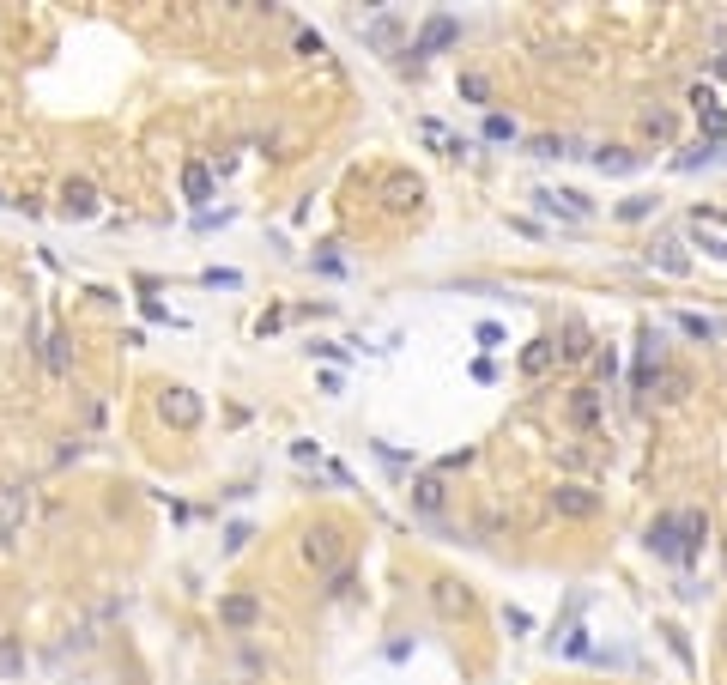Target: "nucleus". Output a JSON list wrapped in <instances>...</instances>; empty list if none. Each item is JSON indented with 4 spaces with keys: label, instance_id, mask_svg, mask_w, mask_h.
Masks as SVG:
<instances>
[{
    "label": "nucleus",
    "instance_id": "1",
    "mask_svg": "<svg viewBox=\"0 0 727 685\" xmlns=\"http://www.w3.org/2000/svg\"><path fill=\"white\" fill-rule=\"evenodd\" d=\"M461 37V24L448 19V13H437V19H424V31H419V43H412V55H437V49H448V43Z\"/></svg>",
    "mask_w": 727,
    "mask_h": 685
},
{
    "label": "nucleus",
    "instance_id": "17",
    "mask_svg": "<svg viewBox=\"0 0 727 685\" xmlns=\"http://www.w3.org/2000/svg\"><path fill=\"white\" fill-rule=\"evenodd\" d=\"M679 328H685L691 340H715V322H703V316H679Z\"/></svg>",
    "mask_w": 727,
    "mask_h": 685
},
{
    "label": "nucleus",
    "instance_id": "2",
    "mask_svg": "<svg viewBox=\"0 0 727 685\" xmlns=\"http://www.w3.org/2000/svg\"><path fill=\"white\" fill-rule=\"evenodd\" d=\"M219 619H224V625H255V619H261V601H255V595H224V601H219Z\"/></svg>",
    "mask_w": 727,
    "mask_h": 685
},
{
    "label": "nucleus",
    "instance_id": "15",
    "mask_svg": "<svg viewBox=\"0 0 727 685\" xmlns=\"http://www.w3.org/2000/svg\"><path fill=\"white\" fill-rule=\"evenodd\" d=\"M655 262H661L666 273H685V267H691V262H685V249H679V243H661V249H655Z\"/></svg>",
    "mask_w": 727,
    "mask_h": 685
},
{
    "label": "nucleus",
    "instance_id": "5",
    "mask_svg": "<svg viewBox=\"0 0 727 685\" xmlns=\"http://www.w3.org/2000/svg\"><path fill=\"white\" fill-rule=\"evenodd\" d=\"M164 413H170L176 424H194V419H201V401H194L188 388H170V395H164Z\"/></svg>",
    "mask_w": 727,
    "mask_h": 685
},
{
    "label": "nucleus",
    "instance_id": "11",
    "mask_svg": "<svg viewBox=\"0 0 727 685\" xmlns=\"http://www.w3.org/2000/svg\"><path fill=\"white\" fill-rule=\"evenodd\" d=\"M522 370H527V376H545V370H552V340H533V346H527V352H522Z\"/></svg>",
    "mask_w": 727,
    "mask_h": 685
},
{
    "label": "nucleus",
    "instance_id": "19",
    "mask_svg": "<svg viewBox=\"0 0 727 685\" xmlns=\"http://www.w3.org/2000/svg\"><path fill=\"white\" fill-rule=\"evenodd\" d=\"M485 134H491V140H509V134H515V121H509V116H485Z\"/></svg>",
    "mask_w": 727,
    "mask_h": 685
},
{
    "label": "nucleus",
    "instance_id": "6",
    "mask_svg": "<svg viewBox=\"0 0 727 685\" xmlns=\"http://www.w3.org/2000/svg\"><path fill=\"white\" fill-rule=\"evenodd\" d=\"M412 504H419V509H430V516H437V509L448 504L443 480H437V473H430V480H412Z\"/></svg>",
    "mask_w": 727,
    "mask_h": 685
},
{
    "label": "nucleus",
    "instance_id": "9",
    "mask_svg": "<svg viewBox=\"0 0 727 685\" xmlns=\"http://www.w3.org/2000/svg\"><path fill=\"white\" fill-rule=\"evenodd\" d=\"M382 195H388V206H419V176H388Z\"/></svg>",
    "mask_w": 727,
    "mask_h": 685
},
{
    "label": "nucleus",
    "instance_id": "12",
    "mask_svg": "<svg viewBox=\"0 0 727 685\" xmlns=\"http://www.w3.org/2000/svg\"><path fill=\"white\" fill-rule=\"evenodd\" d=\"M67 213H80V219H91V213H98V195H91V182H73V188H67Z\"/></svg>",
    "mask_w": 727,
    "mask_h": 685
},
{
    "label": "nucleus",
    "instance_id": "18",
    "mask_svg": "<svg viewBox=\"0 0 727 685\" xmlns=\"http://www.w3.org/2000/svg\"><path fill=\"white\" fill-rule=\"evenodd\" d=\"M461 98H473V103H485L491 98V85L479 80V73H461Z\"/></svg>",
    "mask_w": 727,
    "mask_h": 685
},
{
    "label": "nucleus",
    "instance_id": "3",
    "mask_svg": "<svg viewBox=\"0 0 727 685\" xmlns=\"http://www.w3.org/2000/svg\"><path fill=\"white\" fill-rule=\"evenodd\" d=\"M648 546H655L661 558H685V552H679V516H661V522L648 528Z\"/></svg>",
    "mask_w": 727,
    "mask_h": 685
},
{
    "label": "nucleus",
    "instance_id": "14",
    "mask_svg": "<svg viewBox=\"0 0 727 685\" xmlns=\"http://www.w3.org/2000/svg\"><path fill=\"white\" fill-rule=\"evenodd\" d=\"M182 188H188V201H206V195H212V176H206L201 164H188V170H182Z\"/></svg>",
    "mask_w": 727,
    "mask_h": 685
},
{
    "label": "nucleus",
    "instance_id": "10",
    "mask_svg": "<svg viewBox=\"0 0 727 685\" xmlns=\"http://www.w3.org/2000/svg\"><path fill=\"white\" fill-rule=\"evenodd\" d=\"M703 534H709L703 516H691V509H685V516H679V552H697V546H703Z\"/></svg>",
    "mask_w": 727,
    "mask_h": 685
},
{
    "label": "nucleus",
    "instance_id": "4",
    "mask_svg": "<svg viewBox=\"0 0 727 685\" xmlns=\"http://www.w3.org/2000/svg\"><path fill=\"white\" fill-rule=\"evenodd\" d=\"M533 201H540L545 213H564V219H588V201H582V195H570V188H564V195H552V188H540Z\"/></svg>",
    "mask_w": 727,
    "mask_h": 685
},
{
    "label": "nucleus",
    "instance_id": "7",
    "mask_svg": "<svg viewBox=\"0 0 727 685\" xmlns=\"http://www.w3.org/2000/svg\"><path fill=\"white\" fill-rule=\"evenodd\" d=\"M419 134H424V140H430V146H437V152H443V158H461V152H467V146L455 140V134H448L443 121H419Z\"/></svg>",
    "mask_w": 727,
    "mask_h": 685
},
{
    "label": "nucleus",
    "instance_id": "8",
    "mask_svg": "<svg viewBox=\"0 0 727 685\" xmlns=\"http://www.w3.org/2000/svg\"><path fill=\"white\" fill-rule=\"evenodd\" d=\"M570 419H576V424H600V395H594V388H576V395H570Z\"/></svg>",
    "mask_w": 727,
    "mask_h": 685
},
{
    "label": "nucleus",
    "instance_id": "13",
    "mask_svg": "<svg viewBox=\"0 0 727 685\" xmlns=\"http://www.w3.org/2000/svg\"><path fill=\"white\" fill-rule=\"evenodd\" d=\"M558 509H564V516H588V509H594V498H588L582 485H564V491H558Z\"/></svg>",
    "mask_w": 727,
    "mask_h": 685
},
{
    "label": "nucleus",
    "instance_id": "20",
    "mask_svg": "<svg viewBox=\"0 0 727 685\" xmlns=\"http://www.w3.org/2000/svg\"><path fill=\"white\" fill-rule=\"evenodd\" d=\"M600 170H630V152H600Z\"/></svg>",
    "mask_w": 727,
    "mask_h": 685
},
{
    "label": "nucleus",
    "instance_id": "16",
    "mask_svg": "<svg viewBox=\"0 0 727 685\" xmlns=\"http://www.w3.org/2000/svg\"><path fill=\"white\" fill-rule=\"evenodd\" d=\"M394 31H401V19H394V13H382V19L370 24V43H382V49H388V43H394Z\"/></svg>",
    "mask_w": 727,
    "mask_h": 685
}]
</instances>
